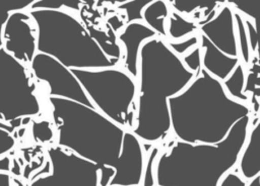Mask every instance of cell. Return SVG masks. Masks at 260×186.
<instances>
[{"label": "cell", "mask_w": 260, "mask_h": 186, "mask_svg": "<svg viewBox=\"0 0 260 186\" xmlns=\"http://www.w3.org/2000/svg\"><path fill=\"white\" fill-rule=\"evenodd\" d=\"M228 4H232L233 7L236 9L234 11L241 14L243 17L247 16V19L256 23V13H257V4L253 1H244V2H226ZM231 5V6H232ZM232 7V8H233Z\"/></svg>", "instance_id": "26"}, {"label": "cell", "mask_w": 260, "mask_h": 186, "mask_svg": "<svg viewBox=\"0 0 260 186\" xmlns=\"http://www.w3.org/2000/svg\"><path fill=\"white\" fill-rule=\"evenodd\" d=\"M197 32V25L195 22L186 19L183 15L176 11L170 12L169 25L167 27L168 38L171 41H180L185 39L187 35Z\"/></svg>", "instance_id": "16"}, {"label": "cell", "mask_w": 260, "mask_h": 186, "mask_svg": "<svg viewBox=\"0 0 260 186\" xmlns=\"http://www.w3.org/2000/svg\"><path fill=\"white\" fill-rule=\"evenodd\" d=\"M51 172L31 179L29 186H101V168L59 147L47 149Z\"/></svg>", "instance_id": "9"}, {"label": "cell", "mask_w": 260, "mask_h": 186, "mask_svg": "<svg viewBox=\"0 0 260 186\" xmlns=\"http://www.w3.org/2000/svg\"><path fill=\"white\" fill-rule=\"evenodd\" d=\"M169 4L174 8V11H176L179 14H191L193 11L197 9H207L205 17L214 10V7L218 2H212L208 4H196L191 2H184V1H169Z\"/></svg>", "instance_id": "22"}, {"label": "cell", "mask_w": 260, "mask_h": 186, "mask_svg": "<svg viewBox=\"0 0 260 186\" xmlns=\"http://www.w3.org/2000/svg\"><path fill=\"white\" fill-rule=\"evenodd\" d=\"M251 125V116L236 122L215 145L176 141L157 156L155 186H218L237 164Z\"/></svg>", "instance_id": "4"}, {"label": "cell", "mask_w": 260, "mask_h": 186, "mask_svg": "<svg viewBox=\"0 0 260 186\" xmlns=\"http://www.w3.org/2000/svg\"><path fill=\"white\" fill-rule=\"evenodd\" d=\"M40 113V100L26 67L0 48V121L11 123Z\"/></svg>", "instance_id": "8"}, {"label": "cell", "mask_w": 260, "mask_h": 186, "mask_svg": "<svg viewBox=\"0 0 260 186\" xmlns=\"http://www.w3.org/2000/svg\"><path fill=\"white\" fill-rule=\"evenodd\" d=\"M34 76L49 87V97L75 101L94 108L71 70L54 58L37 53L30 62Z\"/></svg>", "instance_id": "10"}, {"label": "cell", "mask_w": 260, "mask_h": 186, "mask_svg": "<svg viewBox=\"0 0 260 186\" xmlns=\"http://www.w3.org/2000/svg\"><path fill=\"white\" fill-rule=\"evenodd\" d=\"M63 8L64 3L47 0H34L32 4L29 6V10H62Z\"/></svg>", "instance_id": "29"}, {"label": "cell", "mask_w": 260, "mask_h": 186, "mask_svg": "<svg viewBox=\"0 0 260 186\" xmlns=\"http://www.w3.org/2000/svg\"><path fill=\"white\" fill-rule=\"evenodd\" d=\"M37 26V53L50 56L69 70L117 67L122 49L115 37H96L64 10H29Z\"/></svg>", "instance_id": "5"}, {"label": "cell", "mask_w": 260, "mask_h": 186, "mask_svg": "<svg viewBox=\"0 0 260 186\" xmlns=\"http://www.w3.org/2000/svg\"><path fill=\"white\" fill-rule=\"evenodd\" d=\"M27 13L15 11L9 14L2 29V48L20 63L30 64L37 54V35Z\"/></svg>", "instance_id": "11"}, {"label": "cell", "mask_w": 260, "mask_h": 186, "mask_svg": "<svg viewBox=\"0 0 260 186\" xmlns=\"http://www.w3.org/2000/svg\"><path fill=\"white\" fill-rule=\"evenodd\" d=\"M218 186H247V182L237 173H226L218 183Z\"/></svg>", "instance_id": "30"}, {"label": "cell", "mask_w": 260, "mask_h": 186, "mask_svg": "<svg viewBox=\"0 0 260 186\" xmlns=\"http://www.w3.org/2000/svg\"><path fill=\"white\" fill-rule=\"evenodd\" d=\"M245 79V68L243 63H240L221 83L230 97L237 101L248 104V102L250 101V97L249 95L244 93Z\"/></svg>", "instance_id": "15"}, {"label": "cell", "mask_w": 260, "mask_h": 186, "mask_svg": "<svg viewBox=\"0 0 260 186\" xmlns=\"http://www.w3.org/2000/svg\"><path fill=\"white\" fill-rule=\"evenodd\" d=\"M234 19H235V27H236V34H237V40H238V46L241 57V62L243 65H249L252 59V55L249 49L248 43V37L246 32V26L244 22V17L239 14L238 12L234 11Z\"/></svg>", "instance_id": "18"}, {"label": "cell", "mask_w": 260, "mask_h": 186, "mask_svg": "<svg viewBox=\"0 0 260 186\" xmlns=\"http://www.w3.org/2000/svg\"><path fill=\"white\" fill-rule=\"evenodd\" d=\"M252 68L250 69V72L248 76L245 79V86H244V93L248 95V93H252V105L254 107L252 110L255 111L256 116L258 115V108H259V62L258 57L252 58Z\"/></svg>", "instance_id": "17"}, {"label": "cell", "mask_w": 260, "mask_h": 186, "mask_svg": "<svg viewBox=\"0 0 260 186\" xmlns=\"http://www.w3.org/2000/svg\"><path fill=\"white\" fill-rule=\"evenodd\" d=\"M0 172L9 173L10 172V159L7 156L0 158Z\"/></svg>", "instance_id": "31"}, {"label": "cell", "mask_w": 260, "mask_h": 186, "mask_svg": "<svg viewBox=\"0 0 260 186\" xmlns=\"http://www.w3.org/2000/svg\"><path fill=\"white\" fill-rule=\"evenodd\" d=\"M71 71L94 108L122 128L132 131L137 112L136 80L117 67Z\"/></svg>", "instance_id": "6"}, {"label": "cell", "mask_w": 260, "mask_h": 186, "mask_svg": "<svg viewBox=\"0 0 260 186\" xmlns=\"http://www.w3.org/2000/svg\"><path fill=\"white\" fill-rule=\"evenodd\" d=\"M169 48L180 58L189 53L191 50L199 45V37L198 34L191 35L188 38H185L180 41H169L166 40Z\"/></svg>", "instance_id": "24"}, {"label": "cell", "mask_w": 260, "mask_h": 186, "mask_svg": "<svg viewBox=\"0 0 260 186\" xmlns=\"http://www.w3.org/2000/svg\"><path fill=\"white\" fill-rule=\"evenodd\" d=\"M153 37H156V34L143 22L126 24L118 35L119 42L124 46V56L122 57L123 70L135 80L138 76V61L141 45Z\"/></svg>", "instance_id": "12"}, {"label": "cell", "mask_w": 260, "mask_h": 186, "mask_svg": "<svg viewBox=\"0 0 260 186\" xmlns=\"http://www.w3.org/2000/svg\"><path fill=\"white\" fill-rule=\"evenodd\" d=\"M171 131L178 141L215 145L251 107L230 97L222 83L199 69L189 85L169 100Z\"/></svg>", "instance_id": "3"}, {"label": "cell", "mask_w": 260, "mask_h": 186, "mask_svg": "<svg viewBox=\"0 0 260 186\" xmlns=\"http://www.w3.org/2000/svg\"><path fill=\"white\" fill-rule=\"evenodd\" d=\"M31 133L34 140L38 143H49L54 136L51 123L48 120L32 121Z\"/></svg>", "instance_id": "23"}, {"label": "cell", "mask_w": 260, "mask_h": 186, "mask_svg": "<svg viewBox=\"0 0 260 186\" xmlns=\"http://www.w3.org/2000/svg\"><path fill=\"white\" fill-rule=\"evenodd\" d=\"M158 148H153L146 156L144 160L143 174H142V186H155V178H154V167L155 161L158 156Z\"/></svg>", "instance_id": "21"}, {"label": "cell", "mask_w": 260, "mask_h": 186, "mask_svg": "<svg viewBox=\"0 0 260 186\" xmlns=\"http://www.w3.org/2000/svg\"><path fill=\"white\" fill-rule=\"evenodd\" d=\"M57 146L98 165L114 169L109 186H139L144 167L143 144L95 108L49 97Z\"/></svg>", "instance_id": "1"}, {"label": "cell", "mask_w": 260, "mask_h": 186, "mask_svg": "<svg viewBox=\"0 0 260 186\" xmlns=\"http://www.w3.org/2000/svg\"><path fill=\"white\" fill-rule=\"evenodd\" d=\"M194 76L166 40L156 36L141 45L136 79V123L132 129L141 143H157L170 134L169 100L181 93Z\"/></svg>", "instance_id": "2"}, {"label": "cell", "mask_w": 260, "mask_h": 186, "mask_svg": "<svg viewBox=\"0 0 260 186\" xmlns=\"http://www.w3.org/2000/svg\"><path fill=\"white\" fill-rule=\"evenodd\" d=\"M244 22H245V26H246L248 43H249V49H250L252 58H253V56L258 57V40H257L256 23L247 18H244Z\"/></svg>", "instance_id": "27"}, {"label": "cell", "mask_w": 260, "mask_h": 186, "mask_svg": "<svg viewBox=\"0 0 260 186\" xmlns=\"http://www.w3.org/2000/svg\"><path fill=\"white\" fill-rule=\"evenodd\" d=\"M184 65L194 74L197 73L199 69L202 68V58H201V49L199 45L191 50L189 53L181 57Z\"/></svg>", "instance_id": "25"}, {"label": "cell", "mask_w": 260, "mask_h": 186, "mask_svg": "<svg viewBox=\"0 0 260 186\" xmlns=\"http://www.w3.org/2000/svg\"><path fill=\"white\" fill-rule=\"evenodd\" d=\"M15 146V138L11 133L0 128V158L8 153Z\"/></svg>", "instance_id": "28"}, {"label": "cell", "mask_w": 260, "mask_h": 186, "mask_svg": "<svg viewBox=\"0 0 260 186\" xmlns=\"http://www.w3.org/2000/svg\"><path fill=\"white\" fill-rule=\"evenodd\" d=\"M34 0H1L0 1V48L3 45L2 29L10 13L15 11H22L29 8Z\"/></svg>", "instance_id": "20"}, {"label": "cell", "mask_w": 260, "mask_h": 186, "mask_svg": "<svg viewBox=\"0 0 260 186\" xmlns=\"http://www.w3.org/2000/svg\"><path fill=\"white\" fill-rule=\"evenodd\" d=\"M152 0H133L119 2L116 7L126 13V24L132 22H142V12Z\"/></svg>", "instance_id": "19"}, {"label": "cell", "mask_w": 260, "mask_h": 186, "mask_svg": "<svg viewBox=\"0 0 260 186\" xmlns=\"http://www.w3.org/2000/svg\"><path fill=\"white\" fill-rule=\"evenodd\" d=\"M238 165L243 179L250 181L260 174V121L250 126Z\"/></svg>", "instance_id": "13"}, {"label": "cell", "mask_w": 260, "mask_h": 186, "mask_svg": "<svg viewBox=\"0 0 260 186\" xmlns=\"http://www.w3.org/2000/svg\"><path fill=\"white\" fill-rule=\"evenodd\" d=\"M170 15L169 1L152 0L142 12V22L149 27L157 37L167 40L166 22Z\"/></svg>", "instance_id": "14"}, {"label": "cell", "mask_w": 260, "mask_h": 186, "mask_svg": "<svg viewBox=\"0 0 260 186\" xmlns=\"http://www.w3.org/2000/svg\"><path fill=\"white\" fill-rule=\"evenodd\" d=\"M247 186H260V175L251 179L249 183H247Z\"/></svg>", "instance_id": "33"}, {"label": "cell", "mask_w": 260, "mask_h": 186, "mask_svg": "<svg viewBox=\"0 0 260 186\" xmlns=\"http://www.w3.org/2000/svg\"><path fill=\"white\" fill-rule=\"evenodd\" d=\"M11 177L9 173L0 172V186H12Z\"/></svg>", "instance_id": "32"}, {"label": "cell", "mask_w": 260, "mask_h": 186, "mask_svg": "<svg viewBox=\"0 0 260 186\" xmlns=\"http://www.w3.org/2000/svg\"><path fill=\"white\" fill-rule=\"evenodd\" d=\"M202 68L222 82L240 64L234 9L226 2L196 23Z\"/></svg>", "instance_id": "7"}]
</instances>
